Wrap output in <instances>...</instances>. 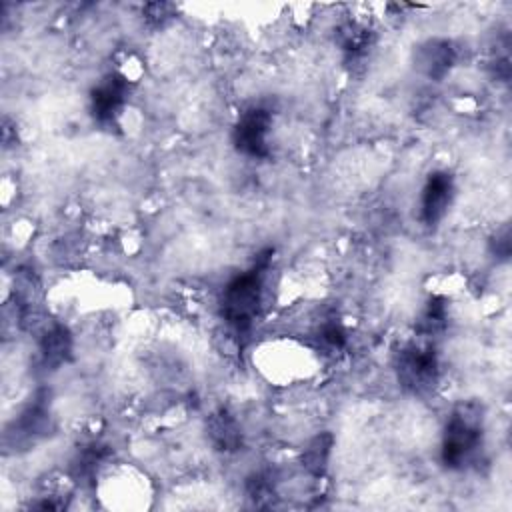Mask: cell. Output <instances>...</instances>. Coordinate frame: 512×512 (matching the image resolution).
I'll list each match as a JSON object with an SVG mask.
<instances>
[{
	"mask_svg": "<svg viewBox=\"0 0 512 512\" xmlns=\"http://www.w3.org/2000/svg\"><path fill=\"white\" fill-rule=\"evenodd\" d=\"M208 438L210 442L224 452L238 450L242 444V430L236 418L228 410H218L208 418Z\"/></svg>",
	"mask_w": 512,
	"mask_h": 512,
	"instance_id": "cell-9",
	"label": "cell"
},
{
	"mask_svg": "<svg viewBox=\"0 0 512 512\" xmlns=\"http://www.w3.org/2000/svg\"><path fill=\"white\" fill-rule=\"evenodd\" d=\"M456 62V48L450 40L434 38L418 46L416 68L432 80H442Z\"/></svg>",
	"mask_w": 512,
	"mask_h": 512,
	"instance_id": "cell-7",
	"label": "cell"
},
{
	"mask_svg": "<svg viewBox=\"0 0 512 512\" xmlns=\"http://www.w3.org/2000/svg\"><path fill=\"white\" fill-rule=\"evenodd\" d=\"M270 260H272V248H266L256 256L254 264L248 270L236 274L224 286L222 302H220L222 316L238 336L246 334L252 328L262 308L264 274L270 266Z\"/></svg>",
	"mask_w": 512,
	"mask_h": 512,
	"instance_id": "cell-1",
	"label": "cell"
},
{
	"mask_svg": "<svg viewBox=\"0 0 512 512\" xmlns=\"http://www.w3.org/2000/svg\"><path fill=\"white\" fill-rule=\"evenodd\" d=\"M48 396L40 394L34 398L32 404H28L18 420L14 422L16 436L26 442H34L42 438L50 428V410H48Z\"/></svg>",
	"mask_w": 512,
	"mask_h": 512,
	"instance_id": "cell-8",
	"label": "cell"
},
{
	"mask_svg": "<svg viewBox=\"0 0 512 512\" xmlns=\"http://www.w3.org/2000/svg\"><path fill=\"white\" fill-rule=\"evenodd\" d=\"M130 94V82L120 72H110L90 92V112L100 124L114 122Z\"/></svg>",
	"mask_w": 512,
	"mask_h": 512,
	"instance_id": "cell-5",
	"label": "cell"
},
{
	"mask_svg": "<svg viewBox=\"0 0 512 512\" xmlns=\"http://www.w3.org/2000/svg\"><path fill=\"white\" fill-rule=\"evenodd\" d=\"M490 250L500 260H506L510 256L512 240H510V228L508 226H502L500 230H496V234L490 240Z\"/></svg>",
	"mask_w": 512,
	"mask_h": 512,
	"instance_id": "cell-13",
	"label": "cell"
},
{
	"mask_svg": "<svg viewBox=\"0 0 512 512\" xmlns=\"http://www.w3.org/2000/svg\"><path fill=\"white\" fill-rule=\"evenodd\" d=\"M72 352V336L66 326L54 324L40 338V354L46 366H60Z\"/></svg>",
	"mask_w": 512,
	"mask_h": 512,
	"instance_id": "cell-10",
	"label": "cell"
},
{
	"mask_svg": "<svg viewBox=\"0 0 512 512\" xmlns=\"http://www.w3.org/2000/svg\"><path fill=\"white\" fill-rule=\"evenodd\" d=\"M328 452H330V436H316V438L310 442V446L306 448L304 466H306L308 470H312L314 474H320L322 468L326 466Z\"/></svg>",
	"mask_w": 512,
	"mask_h": 512,
	"instance_id": "cell-12",
	"label": "cell"
},
{
	"mask_svg": "<svg viewBox=\"0 0 512 512\" xmlns=\"http://www.w3.org/2000/svg\"><path fill=\"white\" fill-rule=\"evenodd\" d=\"M398 382L412 394L430 392L440 376V362L436 348L422 338V342H410L396 352L394 358Z\"/></svg>",
	"mask_w": 512,
	"mask_h": 512,
	"instance_id": "cell-3",
	"label": "cell"
},
{
	"mask_svg": "<svg viewBox=\"0 0 512 512\" xmlns=\"http://www.w3.org/2000/svg\"><path fill=\"white\" fill-rule=\"evenodd\" d=\"M484 410L478 402H460L452 408L440 444V458L446 468L468 466L482 448Z\"/></svg>",
	"mask_w": 512,
	"mask_h": 512,
	"instance_id": "cell-2",
	"label": "cell"
},
{
	"mask_svg": "<svg viewBox=\"0 0 512 512\" xmlns=\"http://www.w3.org/2000/svg\"><path fill=\"white\" fill-rule=\"evenodd\" d=\"M448 324V306H446V298L442 296H432L420 318H418V332L420 338H432L436 334H440Z\"/></svg>",
	"mask_w": 512,
	"mask_h": 512,
	"instance_id": "cell-11",
	"label": "cell"
},
{
	"mask_svg": "<svg viewBox=\"0 0 512 512\" xmlns=\"http://www.w3.org/2000/svg\"><path fill=\"white\" fill-rule=\"evenodd\" d=\"M454 198V178L444 170L432 172L420 192V220L426 226H436L448 212Z\"/></svg>",
	"mask_w": 512,
	"mask_h": 512,
	"instance_id": "cell-6",
	"label": "cell"
},
{
	"mask_svg": "<svg viewBox=\"0 0 512 512\" xmlns=\"http://www.w3.org/2000/svg\"><path fill=\"white\" fill-rule=\"evenodd\" d=\"M272 128V112L262 106L244 110L234 126L232 142L236 150L250 158H266L270 154L268 134Z\"/></svg>",
	"mask_w": 512,
	"mask_h": 512,
	"instance_id": "cell-4",
	"label": "cell"
}]
</instances>
